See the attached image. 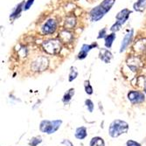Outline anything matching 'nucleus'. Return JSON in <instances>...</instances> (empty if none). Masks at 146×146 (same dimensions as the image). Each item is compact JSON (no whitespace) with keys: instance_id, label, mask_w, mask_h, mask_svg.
I'll return each mask as SVG.
<instances>
[{"instance_id":"obj_10","label":"nucleus","mask_w":146,"mask_h":146,"mask_svg":"<svg viewBox=\"0 0 146 146\" xmlns=\"http://www.w3.org/2000/svg\"><path fill=\"white\" fill-rule=\"evenodd\" d=\"M96 46V44H92V45H87V44H84L80 51L79 54H78V59L80 60H83L87 57L88 54L90 52L91 49H93L94 47Z\"/></svg>"},{"instance_id":"obj_3","label":"nucleus","mask_w":146,"mask_h":146,"mask_svg":"<svg viewBox=\"0 0 146 146\" xmlns=\"http://www.w3.org/2000/svg\"><path fill=\"white\" fill-rule=\"evenodd\" d=\"M61 121L55 120V121H42L40 123V130L42 132H46L47 134H52L55 132L60 126Z\"/></svg>"},{"instance_id":"obj_14","label":"nucleus","mask_w":146,"mask_h":146,"mask_svg":"<svg viewBox=\"0 0 146 146\" xmlns=\"http://www.w3.org/2000/svg\"><path fill=\"white\" fill-rule=\"evenodd\" d=\"M60 39L62 41V42H70L72 39H73V35L70 32L65 30V31H62L60 34Z\"/></svg>"},{"instance_id":"obj_12","label":"nucleus","mask_w":146,"mask_h":146,"mask_svg":"<svg viewBox=\"0 0 146 146\" xmlns=\"http://www.w3.org/2000/svg\"><path fill=\"white\" fill-rule=\"evenodd\" d=\"M130 14V11L128 9H123V11H121L120 12L116 15V20L117 22L121 23L122 25H123L129 19Z\"/></svg>"},{"instance_id":"obj_18","label":"nucleus","mask_w":146,"mask_h":146,"mask_svg":"<svg viewBox=\"0 0 146 146\" xmlns=\"http://www.w3.org/2000/svg\"><path fill=\"white\" fill-rule=\"evenodd\" d=\"M115 34L114 33L106 37L105 38V46H106V47L110 48L112 44H113V41L115 40Z\"/></svg>"},{"instance_id":"obj_7","label":"nucleus","mask_w":146,"mask_h":146,"mask_svg":"<svg viewBox=\"0 0 146 146\" xmlns=\"http://www.w3.org/2000/svg\"><path fill=\"white\" fill-rule=\"evenodd\" d=\"M128 97L132 103H140L144 101L143 93L139 91H130L128 94Z\"/></svg>"},{"instance_id":"obj_29","label":"nucleus","mask_w":146,"mask_h":146,"mask_svg":"<svg viewBox=\"0 0 146 146\" xmlns=\"http://www.w3.org/2000/svg\"><path fill=\"white\" fill-rule=\"evenodd\" d=\"M127 145L128 146H141L138 143H137V142H134V141H132V140H129V141H128V143H127Z\"/></svg>"},{"instance_id":"obj_28","label":"nucleus","mask_w":146,"mask_h":146,"mask_svg":"<svg viewBox=\"0 0 146 146\" xmlns=\"http://www.w3.org/2000/svg\"><path fill=\"white\" fill-rule=\"evenodd\" d=\"M106 33H107V30H106V28H103L102 30H101L100 33H99V35H98V38H104L105 35H106Z\"/></svg>"},{"instance_id":"obj_15","label":"nucleus","mask_w":146,"mask_h":146,"mask_svg":"<svg viewBox=\"0 0 146 146\" xmlns=\"http://www.w3.org/2000/svg\"><path fill=\"white\" fill-rule=\"evenodd\" d=\"M133 7L135 11L143 12L146 8V0H137V2L134 4Z\"/></svg>"},{"instance_id":"obj_5","label":"nucleus","mask_w":146,"mask_h":146,"mask_svg":"<svg viewBox=\"0 0 146 146\" xmlns=\"http://www.w3.org/2000/svg\"><path fill=\"white\" fill-rule=\"evenodd\" d=\"M108 11H106L101 5L95 7L94 9H92L91 11H90V18H91V20L94 21V22H96L98 20H100L101 19L103 18V16L107 13Z\"/></svg>"},{"instance_id":"obj_16","label":"nucleus","mask_w":146,"mask_h":146,"mask_svg":"<svg viewBox=\"0 0 146 146\" xmlns=\"http://www.w3.org/2000/svg\"><path fill=\"white\" fill-rule=\"evenodd\" d=\"M76 25V20L74 17H68L65 21V28L66 29H72Z\"/></svg>"},{"instance_id":"obj_27","label":"nucleus","mask_w":146,"mask_h":146,"mask_svg":"<svg viewBox=\"0 0 146 146\" xmlns=\"http://www.w3.org/2000/svg\"><path fill=\"white\" fill-rule=\"evenodd\" d=\"M33 2H34V0H27V2H26V3L25 4L24 10H25V11H27V10H29V9H30V7L33 5Z\"/></svg>"},{"instance_id":"obj_24","label":"nucleus","mask_w":146,"mask_h":146,"mask_svg":"<svg viewBox=\"0 0 146 146\" xmlns=\"http://www.w3.org/2000/svg\"><path fill=\"white\" fill-rule=\"evenodd\" d=\"M122 25H122L121 23H119V22L116 21V22L111 26L110 30H111L112 33H115V32H117V31L120 30V28H121V26H122Z\"/></svg>"},{"instance_id":"obj_30","label":"nucleus","mask_w":146,"mask_h":146,"mask_svg":"<svg viewBox=\"0 0 146 146\" xmlns=\"http://www.w3.org/2000/svg\"><path fill=\"white\" fill-rule=\"evenodd\" d=\"M60 146H73V144L71 143V142H69L68 140H64L60 144Z\"/></svg>"},{"instance_id":"obj_25","label":"nucleus","mask_w":146,"mask_h":146,"mask_svg":"<svg viewBox=\"0 0 146 146\" xmlns=\"http://www.w3.org/2000/svg\"><path fill=\"white\" fill-rule=\"evenodd\" d=\"M39 143H41L40 137H33L30 142V145L31 146H37Z\"/></svg>"},{"instance_id":"obj_8","label":"nucleus","mask_w":146,"mask_h":146,"mask_svg":"<svg viewBox=\"0 0 146 146\" xmlns=\"http://www.w3.org/2000/svg\"><path fill=\"white\" fill-rule=\"evenodd\" d=\"M133 36H134V30L131 29L123 38V41H122V44H121V48H120V52H123L127 47L131 43L132 41V38H133Z\"/></svg>"},{"instance_id":"obj_13","label":"nucleus","mask_w":146,"mask_h":146,"mask_svg":"<svg viewBox=\"0 0 146 146\" xmlns=\"http://www.w3.org/2000/svg\"><path fill=\"white\" fill-rule=\"evenodd\" d=\"M25 4V3L24 1L21 2L20 4H19V5L15 7V9L12 11L11 14L10 15V19H17V18L20 15L21 11L24 10Z\"/></svg>"},{"instance_id":"obj_9","label":"nucleus","mask_w":146,"mask_h":146,"mask_svg":"<svg viewBox=\"0 0 146 146\" xmlns=\"http://www.w3.org/2000/svg\"><path fill=\"white\" fill-rule=\"evenodd\" d=\"M129 68L132 71H137L141 66H142V61L138 57H131L127 60Z\"/></svg>"},{"instance_id":"obj_21","label":"nucleus","mask_w":146,"mask_h":146,"mask_svg":"<svg viewBox=\"0 0 146 146\" xmlns=\"http://www.w3.org/2000/svg\"><path fill=\"white\" fill-rule=\"evenodd\" d=\"M74 95V88L69 89V90L65 94V96H64V97H63V102H64L65 103H68V102L71 100V98L73 97Z\"/></svg>"},{"instance_id":"obj_19","label":"nucleus","mask_w":146,"mask_h":146,"mask_svg":"<svg viewBox=\"0 0 146 146\" xmlns=\"http://www.w3.org/2000/svg\"><path fill=\"white\" fill-rule=\"evenodd\" d=\"M115 0H103V2L101 4V5H102L106 11H109L111 9L112 5L115 4Z\"/></svg>"},{"instance_id":"obj_4","label":"nucleus","mask_w":146,"mask_h":146,"mask_svg":"<svg viewBox=\"0 0 146 146\" xmlns=\"http://www.w3.org/2000/svg\"><path fill=\"white\" fill-rule=\"evenodd\" d=\"M48 66V60L46 57L40 56L33 61L31 68L33 71H44Z\"/></svg>"},{"instance_id":"obj_1","label":"nucleus","mask_w":146,"mask_h":146,"mask_svg":"<svg viewBox=\"0 0 146 146\" xmlns=\"http://www.w3.org/2000/svg\"><path fill=\"white\" fill-rule=\"evenodd\" d=\"M129 129V125L126 122L121 120L114 121L110 127V135L112 137H117L120 135L126 133Z\"/></svg>"},{"instance_id":"obj_11","label":"nucleus","mask_w":146,"mask_h":146,"mask_svg":"<svg viewBox=\"0 0 146 146\" xmlns=\"http://www.w3.org/2000/svg\"><path fill=\"white\" fill-rule=\"evenodd\" d=\"M99 56H100V59L102 61H104L105 63H110L111 59L113 58V55L111 52L108 49H105V48H102L100 50Z\"/></svg>"},{"instance_id":"obj_2","label":"nucleus","mask_w":146,"mask_h":146,"mask_svg":"<svg viewBox=\"0 0 146 146\" xmlns=\"http://www.w3.org/2000/svg\"><path fill=\"white\" fill-rule=\"evenodd\" d=\"M43 48L49 54H57L61 50V42L60 39H50L43 43Z\"/></svg>"},{"instance_id":"obj_23","label":"nucleus","mask_w":146,"mask_h":146,"mask_svg":"<svg viewBox=\"0 0 146 146\" xmlns=\"http://www.w3.org/2000/svg\"><path fill=\"white\" fill-rule=\"evenodd\" d=\"M84 87H85V90H86L87 94H88V95H92L93 94V88L91 87V85L89 83V81H85Z\"/></svg>"},{"instance_id":"obj_6","label":"nucleus","mask_w":146,"mask_h":146,"mask_svg":"<svg viewBox=\"0 0 146 146\" xmlns=\"http://www.w3.org/2000/svg\"><path fill=\"white\" fill-rule=\"evenodd\" d=\"M57 28V24L54 19H48L42 26V33L44 34H52L55 32Z\"/></svg>"},{"instance_id":"obj_20","label":"nucleus","mask_w":146,"mask_h":146,"mask_svg":"<svg viewBox=\"0 0 146 146\" xmlns=\"http://www.w3.org/2000/svg\"><path fill=\"white\" fill-rule=\"evenodd\" d=\"M90 146H104V142L101 137H94L90 142Z\"/></svg>"},{"instance_id":"obj_17","label":"nucleus","mask_w":146,"mask_h":146,"mask_svg":"<svg viewBox=\"0 0 146 146\" xmlns=\"http://www.w3.org/2000/svg\"><path fill=\"white\" fill-rule=\"evenodd\" d=\"M87 136V131H86V129L84 127H81V128H78L76 129V132H75V137L78 138V139H83L85 138Z\"/></svg>"},{"instance_id":"obj_22","label":"nucleus","mask_w":146,"mask_h":146,"mask_svg":"<svg viewBox=\"0 0 146 146\" xmlns=\"http://www.w3.org/2000/svg\"><path fill=\"white\" fill-rule=\"evenodd\" d=\"M77 75H78L77 68L75 67H72L71 70H70V74H69V82H73L74 80L77 77Z\"/></svg>"},{"instance_id":"obj_31","label":"nucleus","mask_w":146,"mask_h":146,"mask_svg":"<svg viewBox=\"0 0 146 146\" xmlns=\"http://www.w3.org/2000/svg\"><path fill=\"white\" fill-rule=\"evenodd\" d=\"M144 91L146 92V83H145V85H144Z\"/></svg>"},{"instance_id":"obj_26","label":"nucleus","mask_w":146,"mask_h":146,"mask_svg":"<svg viewBox=\"0 0 146 146\" xmlns=\"http://www.w3.org/2000/svg\"><path fill=\"white\" fill-rule=\"evenodd\" d=\"M85 103H86V105H87V107H88L89 112H93V110H94V104H93L92 101L89 100V99H88V100H86Z\"/></svg>"}]
</instances>
